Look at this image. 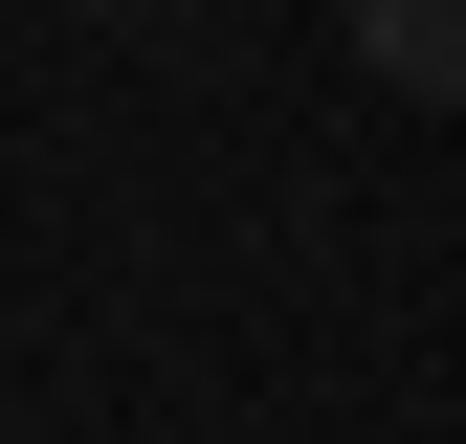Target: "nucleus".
I'll return each mask as SVG.
<instances>
[{
	"label": "nucleus",
	"mask_w": 466,
	"mask_h": 444,
	"mask_svg": "<svg viewBox=\"0 0 466 444\" xmlns=\"http://www.w3.org/2000/svg\"><path fill=\"white\" fill-rule=\"evenodd\" d=\"M356 67H378L400 111H444V89H466V0H356Z\"/></svg>",
	"instance_id": "1"
}]
</instances>
